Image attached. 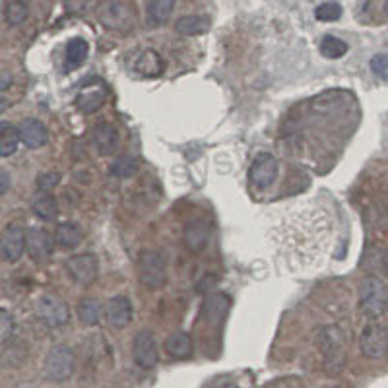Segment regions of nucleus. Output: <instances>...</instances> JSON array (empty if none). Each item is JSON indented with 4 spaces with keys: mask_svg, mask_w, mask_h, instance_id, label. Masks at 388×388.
<instances>
[{
    "mask_svg": "<svg viewBox=\"0 0 388 388\" xmlns=\"http://www.w3.org/2000/svg\"><path fill=\"white\" fill-rule=\"evenodd\" d=\"M359 348L367 359H382L388 356V330L379 323H371L359 336Z\"/></svg>",
    "mask_w": 388,
    "mask_h": 388,
    "instance_id": "nucleus-6",
    "label": "nucleus"
},
{
    "mask_svg": "<svg viewBox=\"0 0 388 388\" xmlns=\"http://www.w3.org/2000/svg\"><path fill=\"white\" fill-rule=\"evenodd\" d=\"M384 12H387V16H388V0H387V4H384Z\"/></svg>",
    "mask_w": 388,
    "mask_h": 388,
    "instance_id": "nucleus-40",
    "label": "nucleus"
},
{
    "mask_svg": "<svg viewBox=\"0 0 388 388\" xmlns=\"http://www.w3.org/2000/svg\"><path fill=\"white\" fill-rule=\"evenodd\" d=\"M105 315H107L109 325L115 328H125L132 320V303L125 295H117V297L109 299Z\"/></svg>",
    "mask_w": 388,
    "mask_h": 388,
    "instance_id": "nucleus-15",
    "label": "nucleus"
},
{
    "mask_svg": "<svg viewBox=\"0 0 388 388\" xmlns=\"http://www.w3.org/2000/svg\"><path fill=\"white\" fill-rule=\"evenodd\" d=\"M27 4L25 0H6L4 2V20L8 25H20L27 20Z\"/></svg>",
    "mask_w": 388,
    "mask_h": 388,
    "instance_id": "nucleus-27",
    "label": "nucleus"
},
{
    "mask_svg": "<svg viewBox=\"0 0 388 388\" xmlns=\"http://www.w3.org/2000/svg\"><path fill=\"white\" fill-rule=\"evenodd\" d=\"M192 338L187 332H175L165 340V351L175 359H187L192 356Z\"/></svg>",
    "mask_w": 388,
    "mask_h": 388,
    "instance_id": "nucleus-20",
    "label": "nucleus"
},
{
    "mask_svg": "<svg viewBox=\"0 0 388 388\" xmlns=\"http://www.w3.org/2000/svg\"><path fill=\"white\" fill-rule=\"evenodd\" d=\"M94 142L101 156H113L119 148V132L109 123H99L94 128Z\"/></svg>",
    "mask_w": 388,
    "mask_h": 388,
    "instance_id": "nucleus-16",
    "label": "nucleus"
},
{
    "mask_svg": "<svg viewBox=\"0 0 388 388\" xmlns=\"http://www.w3.org/2000/svg\"><path fill=\"white\" fill-rule=\"evenodd\" d=\"M84 237L82 227L74 222H64L61 225H56L55 230V241L56 245L63 246V249H74L80 245V241Z\"/></svg>",
    "mask_w": 388,
    "mask_h": 388,
    "instance_id": "nucleus-21",
    "label": "nucleus"
},
{
    "mask_svg": "<svg viewBox=\"0 0 388 388\" xmlns=\"http://www.w3.org/2000/svg\"><path fill=\"white\" fill-rule=\"evenodd\" d=\"M138 171V159L134 156H120L109 165V175L117 179H130Z\"/></svg>",
    "mask_w": 388,
    "mask_h": 388,
    "instance_id": "nucleus-28",
    "label": "nucleus"
},
{
    "mask_svg": "<svg viewBox=\"0 0 388 388\" xmlns=\"http://www.w3.org/2000/svg\"><path fill=\"white\" fill-rule=\"evenodd\" d=\"M132 356H134L136 365H140L142 369H154L158 365V344L151 332L142 330L136 334L134 344H132Z\"/></svg>",
    "mask_w": 388,
    "mask_h": 388,
    "instance_id": "nucleus-11",
    "label": "nucleus"
},
{
    "mask_svg": "<svg viewBox=\"0 0 388 388\" xmlns=\"http://www.w3.org/2000/svg\"><path fill=\"white\" fill-rule=\"evenodd\" d=\"M231 299L230 295L222 294V292H212L204 297V303H202V315L206 318L208 323L212 326L222 325L227 313H230Z\"/></svg>",
    "mask_w": 388,
    "mask_h": 388,
    "instance_id": "nucleus-14",
    "label": "nucleus"
},
{
    "mask_svg": "<svg viewBox=\"0 0 388 388\" xmlns=\"http://www.w3.org/2000/svg\"><path fill=\"white\" fill-rule=\"evenodd\" d=\"M61 181V175L56 173V171H51V173H41L37 177V189L39 190H53Z\"/></svg>",
    "mask_w": 388,
    "mask_h": 388,
    "instance_id": "nucleus-35",
    "label": "nucleus"
},
{
    "mask_svg": "<svg viewBox=\"0 0 388 388\" xmlns=\"http://www.w3.org/2000/svg\"><path fill=\"white\" fill-rule=\"evenodd\" d=\"M134 68L142 76H158L163 72V61L156 51H144L142 55L136 58Z\"/></svg>",
    "mask_w": 388,
    "mask_h": 388,
    "instance_id": "nucleus-25",
    "label": "nucleus"
},
{
    "mask_svg": "<svg viewBox=\"0 0 388 388\" xmlns=\"http://www.w3.org/2000/svg\"><path fill=\"white\" fill-rule=\"evenodd\" d=\"M78 317L82 323L94 326L99 323L101 318V305L95 301V299H84V301L78 305Z\"/></svg>",
    "mask_w": 388,
    "mask_h": 388,
    "instance_id": "nucleus-31",
    "label": "nucleus"
},
{
    "mask_svg": "<svg viewBox=\"0 0 388 388\" xmlns=\"http://www.w3.org/2000/svg\"><path fill=\"white\" fill-rule=\"evenodd\" d=\"M210 239V227L204 220H194L184 230V243L192 253H200L208 245Z\"/></svg>",
    "mask_w": 388,
    "mask_h": 388,
    "instance_id": "nucleus-19",
    "label": "nucleus"
},
{
    "mask_svg": "<svg viewBox=\"0 0 388 388\" xmlns=\"http://www.w3.org/2000/svg\"><path fill=\"white\" fill-rule=\"evenodd\" d=\"M33 212H35V215L37 218H41V220H45V222H49V220H55L56 214H58V204H56V200L51 196V194H39L37 199L33 200Z\"/></svg>",
    "mask_w": 388,
    "mask_h": 388,
    "instance_id": "nucleus-29",
    "label": "nucleus"
},
{
    "mask_svg": "<svg viewBox=\"0 0 388 388\" xmlns=\"http://www.w3.org/2000/svg\"><path fill=\"white\" fill-rule=\"evenodd\" d=\"M328 388H342V387H328Z\"/></svg>",
    "mask_w": 388,
    "mask_h": 388,
    "instance_id": "nucleus-41",
    "label": "nucleus"
},
{
    "mask_svg": "<svg viewBox=\"0 0 388 388\" xmlns=\"http://www.w3.org/2000/svg\"><path fill=\"white\" fill-rule=\"evenodd\" d=\"M66 270H68V274H70L74 282H78L82 285L92 284L97 277V258L89 253L76 254V256L68 258Z\"/></svg>",
    "mask_w": 388,
    "mask_h": 388,
    "instance_id": "nucleus-12",
    "label": "nucleus"
},
{
    "mask_svg": "<svg viewBox=\"0 0 388 388\" xmlns=\"http://www.w3.org/2000/svg\"><path fill=\"white\" fill-rule=\"evenodd\" d=\"M320 53L326 58H340L348 53V43L346 41L338 39L334 35H326L325 39L320 41Z\"/></svg>",
    "mask_w": 388,
    "mask_h": 388,
    "instance_id": "nucleus-30",
    "label": "nucleus"
},
{
    "mask_svg": "<svg viewBox=\"0 0 388 388\" xmlns=\"http://www.w3.org/2000/svg\"><path fill=\"white\" fill-rule=\"evenodd\" d=\"M8 86H10V76L8 74H4V76H2V92H6V89H8Z\"/></svg>",
    "mask_w": 388,
    "mask_h": 388,
    "instance_id": "nucleus-38",
    "label": "nucleus"
},
{
    "mask_svg": "<svg viewBox=\"0 0 388 388\" xmlns=\"http://www.w3.org/2000/svg\"><path fill=\"white\" fill-rule=\"evenodd\" d=\"M20 140H22L20 128L14 127L8 120H4V123L0 125V156H2V158L12 156V154L18 150Z\"/></svg>",
    "mask_w": 388,
    "mask_h": 388,
    "instance_id": "nucleus-22",
    "label": "nucleus"
},
{
    "mask_svg": "<svg viewBox=\"0 0 388 388\" xmlns=\"http://www.w3.org/2000/svg\"><path fill=\"white\" fill-rule=\"evenodd\" d=\"M89 4V0H64V6L68 12H74V14H80L84 12Z\"/></svg>",
    "mask_w": 388,
    "mask_h": 388,
    "instance_id": "nucleus-36",
    "label": "nucleus"
},
{
    "mask_svg": "<svg viewBox=\"0 0 388 388\" xmlns=\"http://www.w3.org/2000/svg\"><path fill=\"white\" fill-rule=\"evenodd\" d=\"M317 344L323 351V357H325L326 371L330 375L340 373L346 363V338H344L340 326L328 325L320 328Z\"/></svg>",
    "mask_w": 388,
    "mask_h": 388,
    "instance_id": "nucleus-2",
    "label": "nucleus"
},
{
    "mask_svg": "<svg viewBox=\"0 0 388 388\" xmlns=\"http://www.w3.org/2000/svg\"><path fill=\"white\" fill-rule=\"evenodd\" d=\"M35 313H37L41 323L49 326V328H58V326L66 325L68 318H70L68 305L61 297H56V295H43L37 301Z\"/></svg>",
    "mask_w": 388,
    "mask_h": 388,
    "instance_id": "nucleus-8",
    "label": "nucleus"
},
{
    "mask_svg": "<svg viewBox=\"0 0 388 388\" xmlns=\"http://www.w3.org/2000/svg\"><path fill=\"white\" fill-rule=\"evenodd\" d=\"M315 16L320 22H336L342 16V6L338 2H325L315 10Z\"/></svg>",
    "mask_w": 388,
    "mask_h": 388,
    "instance_id": "nucleus-32",
    "label": "nucleus"
},
{
    "mask_svg": "<svg viewBox=\"0 0 388 388\" xmlns=\"http://www.w3.org/2000/svg\"><path fill=\"white\" fill-rule=\"evenodd\" d=\"M27 249V231L20 223H8L0 235V253L6 262H16Z\"/></svg>",
    "mask_w": 388,
    "mask_h": 388,
    "instance_id": "nucleus-7",
    "label": "nucleus"
},
{
    "mask_svg": "<svg viewBox=\"0 0 388 388\" xmlns=\"http://www.w3.org/2000/svg\"><path fill=\"white\" fill-rule=\"evenodd\" d=\"M10 189V179L6 171H0V194H6Z\"/></svg>",
    "mask_w": 388,
    "mask_h": 388,
    "instance_id": "nucleus-37",
    "label": "nucleus"
},
{
    "mask_svg": "<svg viewBox=\"0 0 388 388\" xmlns=\"http://www.w3.org/2000/svg\"><path fill=\"white\" fill-rule=\"evenodd\" d=\"M212 22L206 16H182L177 20L175 30L181 35H202V33L210 32Z\"/></svg>",
    "mask_w": 388,
    "mask_h": 388,
    "instance_id": "nucleus-23",
    "label": "nucleus"
},
{
    "mask_svg": "<svg viewBox=\"0 0 388 388\" xmlns=\"http://www.w3.org/2000/svg\"><path fill=\"white\" fill-rule=\"evenodd\" d=\"M138 280L146 289H159L165 284L167 268L161 254L154 251H144L138 258Z\"/></svg>",
    "mask_w": 388,
    "mask_h": 388,
    "instance_id": "nucleus-4",
    "label": "nucleus"
},
{
    "mask_svg": "<svg viewBox=\"0 0 388 388\" xmlns=\"http://www.w3.org/2000/svg\"><path fill=\"white\" fill-rule=\"evenodd\" d=\"M105 97H107V87L101 80H94V82H87L86 86H82L76 97V107L82 113H94L97 111L101 105L105 104Z\"/></svg>",
    "mask_w": 388,
    "mask_h": 388,
    "instance_id": "nucleus-13",
    "label": "nucleus"
},
{
    "mask_svg": "<svg viewBox=\"0 0 388 388\" xmlns=\"http://www.w3.org/2000/svg\"><path fill=\"white\" fill-rule=\"evenodd\" d=\"M14 326H16L14 325V318H12L8 311H0V342L2 344H6L10 336L14 334Z\"/></svg>",
    "mask_w": 388,
    "mask_h": 388,
    "instance_id": "nucleus-33",
    "label": "nucleus"
},
{
    "mask_svg": "<svg viewBox=\"0 0 388 388\" xmlns=\"http://www.w3.org/2000/svg\"><path fill=\"white\" fill-rule=\"evenodd\" d=\"M371 70L380 80H388V56L377 55L371 58Z\"/></svg>",
    "mask_w": 388,
    "mask_h": 388,
    "instance_id": "nucleus-34",
    "label": "nucleus"
},
{
    "mask_svg": "<svg viewBox=\"0 0 388 388\" xmlns=\"http://www.w3.org/2000/svg\"><path fill=\"white\" fill-rule=\"evenodd\" d=\"M87 53H89V45L82 37L68 41L66 45V70H74L86 63Z\"/></svg>",
    "mask_w": 388,
    "mask_h": 388,
    "instance_id": "nucleus-24",
    "label": "nucleus"
},
{
    "mask_svg": "<svg viewBox=\"0 0 388 388\" xmlns=\"http://www.w3.org/2000/svg\"><path fill=\"white\" fill-rule=\"evenodd\" d=\"M45 373L51 380L70 379L74 373V353L68 346H55L45 357Z\"/></svg>",
    "mask_w": 388,
    "mask_h": 388,
    "instance_id": "nucleus-9",
    "label": "nucleus"
},
{
    "mask_svg": "<svg viewBox=\"0 0 388 388\" xmlns=\"http://www.w3.org/2000/svg\"><path fill=\"white\" fill-rule=\"evenodd\" d=\"M97 18L105 27L115 32H128L134 25V16L130 8L119 0H101L97 6Z\"/></svg>",
    "mask_w": 388,
    "mask_h": 388,
    "instance_id": "nucleus-5",
    "label": "nucleus"
},
{
    "mask_svg": "<svg viewBox=\"0 0 388 388\" xmlns=\"http://www.w3.org/2000/svg\"><path fill=\"white\" fill-rule=\"evenodd\" d=\"M53 246H55L53 237L45 230L32 227L27 231V251H30L33 258H37V261L49 258L53 254Z\"/></svg>",
    "mask_w": 388,
    "mask_h": 388,
    "instance_id": "nucleus-17",
    "label": "nucleus"
},
{
    "mask_svg": "<svg viewBox=\"0 0 388 388\" xmlns=\"http://www.w3.org/2000/svg\"><path fill=\"white\" fill-rule=\"evenodd\" d=\"M384 268H387V274H388V253L387 256H384Z\"/></svg>",
    "mask_w": 388,
    "mask_h": 388,
    "instance_id": "nucleus-39",
    "label": "nucleus"
},
{
    "mask_svg": "<svg viewBox=\"0 0 388 388\" xmlns=\"http://www.w3.org/2000/svg\"><path fill=\"white\" fill-rule=\"evenodd\" d=\"M334 222L328 210L311 202L292 204L274 218L270 241L289 270H313L330 249Z\"/></svg>",
    "mask_w": 388,
    "mask_h": 388,
    "instance_id": "nucleus-1",
    "label": "nucleus"
},
{
    "mask_svg": "<svg viewBox=\"0 0 388 388\" xmlns=\"http://www.w3.org/2000/svg\"><path fill=\"white\" fill-rule=\"evenodd\" d=\"M20 136H22V142L27 146V148H33L37 150L41 146L47 144V128L45 125L37 119H25L20 123Z\"/></svg>",
    "mask_w": 388,
    "mask_h": 388,
    "instance_id": "nucleus-18",
    "label": "nucleus"
},
{
    "mask_svg": "<svg viewBox=\"0 0 388 388\" xmlns=\"http://www.w3.org/2000/svg\"><path fill=\"white\" fill-rule=\"evenodd\" d=\"M277 177V159L272 154H258L249 169V181L254 189L266 190Z\"/></svg>",
    "mask_w": 388,
    "mask_h": 388,
    "instance_id": "nucleus-10",
    "label": "nucleus"
},
{
    "mask_svg": "<svg viewBox=\"0 0 388 388\" xmlns=\"http://www.w3.org/2000/svg\"><path fill=\"white\" fill-rule=\"evenodd\" d=\"M175 8V0H150L148 4V24L161 25L165 24Z\"/></svg>",
    "mask_w": 388,
    "mask_h": 388,
    "instance_id": "nucleus-26",
    "label": "nucleus"
},
{
    "mask_svg": "<svg viewBox=\"0 0 388 388\" xmlns=\"http://www.w3.org/2000/svg\"><path fill=\"white\" fill-rule=\"evenodd\" d=\"M359 305L367 317H380L388 309V287L377 276H367L359 285Z\"/></svg>",
    "mask_w": 388,
    "mask_h": 388,
    "instance_id": "nucleus-3",
    "label": "nucleus"
}]
</instances>
